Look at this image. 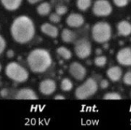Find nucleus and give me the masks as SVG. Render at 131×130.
Masks as SVG:
<instances>
[{
  "mask_svg": "<svg viewBox=\"0 0 131 130\" xmlns=\"http://www.w3.org/2000/svg\"><path fill=\"white\" fill-rule=\"evenodd\" d=\"M55 12L57 14H58L59 15H61V16L64 15H65L68 12V8L65 5H58L56 8Z\"/></svg>",
  "mask_w": 131,
  "mask_h": 130,
  "instance_id": "nucleus-25",
  "label": "nucleus"
},
{
  "mask_svg": "<svg viewBox=\"0 0 131 130\" xmlns=\"http://www.w3.org/2000/svg\"><path fill=\"white\" fill-rule=\"evenodd\" d=\"M93 13L96 16L105 17L112 12V5L107 0H97L93 5Z\"/></svg>",
  "mask_w": 131,
  "mask_h": 130,
  "instance_id": "nucleus-7",
  "label": "nucleus"
},
{
  "mask_svg": "<svg viewBox=\"0 0 131 130\" xmlns=\"http://www.w3.org/2000/svg\"><path fill=\"white\" fill-rule=\"evenodd\" d=\"M41 31L43 34H45V35H47L50 38H57L58 36V34H59L58 28L55 25L50 24V23H48V22L41 25Z\"/></svg>",
  "mask_w": 131,
  "mask_h": 130,
  "instance_id": "nucleus-13",
  "label": "nucleus"
},
{
  "mask_svg": "<svg viewBox=\"0 0 131 130\" xmlns=\"http://www.w3.org/2000/svg\"><path fill=\"white\" fill-rule=\"evenodd\" d=\"M57 88L56 82L52 79H45L41 81L39 84V91L45 96H50L53 94Z\"/></svg>",
  "mask_w": 131,
  "mask_h": 130,
  "instance_id": "nucleus-9",
  "label": "nucleus"
},
{
  "mask_svg": "<svg viewBox=\"0 0 131 130\" xmlns=\"http://www.w3.org/2000/svg\"><path fill=\"white\" fill-rule=\"evenodd\" d=\"M91 5V0H77V7L81 11L88 10Z\"/></svg>",
  "mask_w": 131,
  "mask_h": 130,
  "instance_id": "nucleus-21",
  "label": "nucleus"
},
{
  "mask_svg": "<svg viewBox=\"0 0 131 130\" xmlns=\"http://www.w3.org/2000/svg\"><path fill=\"white\" fill-rule=\"evenodd\" d=\"M5 47H6V41L5 38L2 35H0V54H2L4 52Z\"/></svg>",
  "mask_w": 131,
  "mask_h": 130,
  "instance_id": "nucleus-28",
  "label": "nucleus"
},
{
  "mask_svg": "<svg viewBox=\"0 0 131 130\" xmlns=\"http://www.w3.org/2000/svg\"><path fill=\"white\" fill-rule=\"evenodd\" d=\"M117 61L122 66H131V48H124L117 54Z\"/></svg>",
  "mask_w": 131,
  "mask_h": 130,
  "instance_id": "nucleus-10",
  "label": "nucleus"
},
{
  "mask_svg": "<svg viewBox=\"0 0 131 130\" xmlns=\"http://www.w3.org/2000/svg\"><path fill=\"white\" fill-rule=\"evenodd\" d=\"M8 93H9L8 90V89H5V88L2 89V90L0 91V96H1L2 98H6V97H8Z\"/></svg>",
  "mask_w": 131,
  "mask_h": 130,
  "instance_id": "nucleus-30",
  "label": "nucleus"
},
{
  "mask_svg": "<svg viewBox=\"0 0 131 130\" xmlns=\"http://www.w3.org/2000/svg\"><path fill=\"white\" fill-rule=\"evenodd\" d=\"M97 90L98 84L97 81L94 78L90 77L76 89L74 95L78 100H87L94 96L97 93Z\"/></svg>",
  "mask_w": 131,
  "mask_h": 130,
  "instance_id": "nucleus-5",
  "label": "nucleus"
},
{
  "mask_svg": "<svg viewBox=\"0 0 131 130\" xmlns=\"http://www.w3.org/2000/svg\"><path fill=\"white\" fill-rule=\"evenodd\" d=\"M117 29L118 34L121 36H129L131 34V23L126 20L121 21L117 24Z\"/></svg>",
  "mask_w": 131,
  "mask_h": 130,
  "instance_id": "nucleus-15",
  "label": "nucleus"
},
{
  "mask_svg": "<svg viewBox=\"0 0 131 130\" xmlns=\"http://www.w3.org/2000/svg\"><path fill=\"white\" fill-rule=\"evenodd\" d=\"M30 4H35V3H37V2H41V0H27Z\"/></svg>",
  "mask_w": 131,
  "mask_h": 130,
  "instance_id": "nucleus-33",
  "label": "nucleus"
},
{
  "mask_svg": "<svg viewBox=\"0 0 131 130\" xmlns=\"http://www.w3.org/2000/svg\"><path fill=\"white\" fill-rule=\"evenodd\" d=\"M12 38L18 44H26L32 40L35 34V27L33 21L26 15L15 18L10 27Z\"/></svg>",
  "mask_w": 131,
  "mask_h": 130,
  "instance_id": "nucleus-1",
  "label": "nucleus"
},
{
  "mask_svg": "<svg viewBox=\"0 0 131 130\" xmlns=\"http://www.w3.org/2000/svg\"><path fill=\"white\" fill-rule=\"evenodd\" d=\"M27 63L33 73L42 74L51 66L52 57L48 50L44 48H35L28 54Z\"/></svg>",
  "mask_w": 131,
  "mask_h": 130,
  "instance_id": "nucleus-2",
  "label": "nucleus"
},
{
  "mask_svg": "<svg viewBox=\"0 0 131 130\" xmlns=\"http://www.w3.org/2000/svg\"><path fill=\"white\" fill-rule=\"evenodd\" d=\"M56 51H57V54L64 60H70L72 57L71 51L68 48H67L66 47L61 46V47L57 48Z\"/></svg>",
  "mask_w": 131,
  "mask_h": 130,
  "instance_id": "nucleus-19",
  "label": "nucleus"
},
{
  "mask_svg": "<svg viewBox=\"0 0 131 130\" xmlns=\"http://www.w3.org/2000/svg\"><path fill=\"white\" fill-rule=\"evenodd\" d=\"M60 87L64 92H69L73 89V83L69 78H64L61 82Z\"/></svg>",
  "mask_w": 131,
  "mask_h": 130,
  "instance_id": "nucleus-20",
  "label": "nucleus"
},
{
  "mask_svg": "<svg viewBox=\"0 0 131 130\" xmlns=\"http://www.w3.org/2000/svg\"><path fill=\"white\" fill-rule=\"evenodd\" d=\"M100 87L101 88V89H107L108 87H109V82H108V80H106V79H103L101 82H100Z\"/></svg>",
  "mask_w": 131,
  "mask_h": 130,
  "instance_id": "nucleus-29",
  "label": "nucleus"
},
{
  "mask_svg": "<svg viewBox=\"0 0 131 130\" xmlns=\"http://www.w3.org/2000/svg\"><path fill=\"white\" fill-rule=\"evenodd\" d=\"M91 35L95 42L104 44L110 41L112 36V28L109 23L105 21L97 22L92 27Z\"/></svg>",
  "mask_w": 131,
  "mask_h": 130,
  "instance_id": "nucleus-3",
  "label": "nucleus"
},
{
  "mask_svg": "<svg viewBox=\"0 0 131 130\" xmlns=\"http://www.w3.org/2000/svg\"><path fill=\"white\" fill-rule=\"evenodd\" d=\"M65 97L63 96V95H60V94H58L54 97V100H64Z\"/></svg>",
  "mask_w": 131,
  "mask_h": 130,
  "instance_id": "nucleus-32",
  "label": "nucleus"
},
{
  "mask_svg": "<svg viewBox=\"0 0 131 130\" xmlns=\"http://www.w3.org/2000/svg\"><path fill=\"white\" fill-rule=\"evenodd\" d=\"M67 25L71 28H80L84 23V17L78 13H71L66 18Z\"/></svg>",
  "mask_w": 131,
  "mask_h": 130,
  "instance_id": "nucleus-12",
  "label": "nucleus"
},
{
  "mask_svg": "<svg viewBox=\"0 0 131 130\" xmlns=\"http://www.w3.org/2000/svg\"><path fill=\"white\" fill-rule=\"evenodd\" d=\"M16 100H36L38 99L36 93L30 88H21L17 91L15 95Z\"/></svg>",
  "mask_w": 131,
  "mask_h": 130,
  "instance_id": "nucleus-11",
  "label": "nucleus"
},
{
  "mask_svg": "<svg viewBox=\"0 0 131 130\" xmlns=\"http://www.w3.org/2000/svg\"><path fill=\"white\" fill-rule=\"evenodd\" d=\"M74 52L80 59L88 58L92 52V46L91 42L84 38L76 41L74 44Z\"/></svg>",
  "mask_w": 131,
  "mask_h": 130,
  "instance_id": "nucleus-6",
  "label": "nucleus"
},
{
  "mask_svg": "<svg viewBox=\"0 0 131 130\" xmlns=\"http://www.w3.org/2000/svg\"><path fill=\"white\" fill-rule=\"evenodd\" d=\"M51 5L48 2H42L40 5H38L37 7V12L38 15H41V16H46L48 15H49V13L51 12Z\"/></svg>",
  "mask_w": 131,
  "mask_h": 130,
  "instance_id": "nucleus-18",
  "label": "nucleus"
},
{
  "mask_svg": "<svg viewBox=\"0 0 131 130\" xmlns=\"http://www.w3.org/2000/svg\"><path fill=\"white\" fill-rule=\"evenodd\" d=\"M130 96H131V93H130Z\"/></svg>",
  "mask_w": 131,
  "mask_h": 130,
  "instance_id": "nucleus-35",
  "label": "nucleus"
},
{
  "mask_svg": "<svg viewBox=\"0 0 131 130\" xmlns=\"http://www.w3.org/2000/svg\"><path fill=\"white\" fill-rule=\"evenodd\" d=\"M61 37L64 42L69 44V43H72L75 41L76 34L73 31H71L68 28H64L61 31Z\"/></svg>",
  "mask_w": 131,
  "mask_h": 130,
  "instance_id": "nucleus-17",
  "label": "nucleus"
},
{
  "mask_svg": "<svg viewBox=\"0 0 131 130\" xmlns=\"http://www.w3.org/2000/svg\"><path fill=\"white\" fill-rule=\"evenodd\" d=\"M1 70H2V64H0V72H1Z\"/></svg>",
  "mask_w": 131,
  "mask_h": 130,
  "instance_id": "nucleus-34",
  "label": "nucleus"
},
{
  "mask_svg": "<svg viewBox=\"0 0 131 130\" xmlns=\"http://www.w3.org/2000/svg\"><path fill=\"white\" fill-rule=\"evenodd\" d=\"M103 99L109 100H121L122 97L119 93H117L116 92H110V93H105Z\"/></svg>",
  "mask_w": 131,
  "mask_h": 130,
  "instance_id": "nucleus-22",
  "label": "nucleus"
},
{
  "mask_svg": "<svg viewBox=\"0 0 131 130\" xmlns=\"http://www.w3.org/2000/svg\"><path fill=\"white\" fill-rule=\"evenodd\" d=\"M123 82L127 86H131V71H127L124 75Z\"/></svg>",
  "mask_w": 131,
  "mask_h": 130,
  "instance_id": "nucleus-26",
  "label": "nucleus"
},
{
  "mask_svg": "<svg viewBox=\"0 0 131 130\" xmlns=\"http://www.w3.org/2000/svg\"><path fill=\"white\" fill-rule=\"evenodd\" d=\"M107 57L104 55L98 56L94 59V64L98 67H104L107 64Z\"/></svg>",
  "mask_w": 131,
  "mask_h": 130,
  "instance_id": "nucleus-23",
  "label": "nucleus"
},
{
  "mask_svg": "<svg viewBox=\"0 0 131 130\" xmlns=\"http://www.w3.org/2000/svg\"><path fill=\"white\" fill-rule=\"evenodd\" d=\"M123 75L122 70L118 66H113L111 67L107 70V76L112 82H117L119 81Z\"/></svg>",
  "mask_w": 131,
  "mask_h": 130,
  "instance_id": "nucleus-14",
  "label": "nucleus"
},
{
  "mask_svg": "<svg viewBox=\"0 0 131 130\" xmlns=\"http://www.w3.org/2000/svg\"><path fill=\"white\" fill-rule=\"evenodd\" d=\"M69 73L77 80H83L87 75L86 68L78 62H73L69 66Z\"/></svg>",
  "mask_w": 131,
  "mask_h": 130,
  "instance_id": "nucleus-8",
  "label": "nucleus"
},
{
  "mask_svg": "<svg viewBox=\"0 0 131 130\" xmlns=\"http://www.w3.org/2000/svg\"><path fill=\"white\" fill-rule=\"evenodd\" d=\"M5 75L16 83H25L28 79V70L17 62H10L5 69Z\"/></svg>",
  "mask_w": 131,
  "mask_h": 130,
  "instance_id": "nucleus-4",
  "label": "nucleus"
},
{
  "mask_svg": "<svg viewBox=\"0 0 131 130\" xmlns=\"http://www.w3.org/2000/svg\"><path fill=\"white\" fill-rule=\"evenodd\" d=\"M113 1H114V5L117 7H120V8L126 6L129 2V0H113Z\"/></svg>",
  "mask_w": 131,
  "mask_h": 130,
  "instance_id": "nucleus-27",
  "label": "nucleus"
},
{
  "mask_svg": "<svg viewBox=\"0 0 131 130\" xmlns=\"http://www.w3.org/2000/svg\"><path fill=\"white\" fill-rule=\"evenodd\" d=\"M15 55V52L12 50H8L6 52V56L8 58H12Z\"/></svg>",
  "mask_w": 131,
  "mask_h": 130,
  "instance_id": "nucleus-31",
  "label": "nucleus"
},
{
  "mask_svg": "<svg viewBox=\"0 0 131 130\" xmlns=\"http://www.w3.org/2000/svg\"><path fill=\"white\" fill-rule=\"evenodd\" d=\"M49 20L54 24L59 23L61 21V15H59L58 14H57L56 12L54 13H51L49 16Z\"/></svg>",
  "mask_w": 131,
  "mask_h": 130,
  "instance_id": "nucleus-24",
  "label": "nucleus"
},
{
  "mask_svg": "<svg viewBox=\"0 0 131 130\" xmlns=\"http://www.w3.org/2000/svg\"><path fill=\"white\" fill-rule=\"evenodd\" d=\"M21 2L22 0H1L3 7L8 11H15L18 9L21 5Z\"/></svg>",
  "mask_w": 131,
  "mask_h": 130,
  "instance_id": "nucleus-16",
  "label": "nucleus"
}]
</instances>
